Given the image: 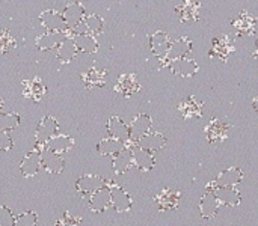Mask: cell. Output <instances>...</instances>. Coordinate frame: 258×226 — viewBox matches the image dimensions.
Segmentation results:
<instances>
[{
	"label": "cell",
	"instance_id": "cell-1",
	"mask_svg": "<svg viewBox=\"0 0 258 226\" xmlns=\"http://www.w3.org/2000/svg\"><path fill=\"white\" fill-rule=\"evenodd\" d=\"M56 134H59V122L56 118L47 115L41 119L36 131H35V145H39V146H44L45 148V143L53 139Z\"/></svg>",
	"mask_w": 258,
	"mask_h": 226
},
{
	"label": "cell",
	"instance_id": "cell-2",
	"mask_svg": "<svg viewBox=\"0 0 258 226\" xmlns=\"http://www.w3.org/2000/svg\"><path fill=\"white\" fill-rule=\"evenodd\" d=\"M109 184H110V181L104 180L100 175H85V177H80L76 181V189L82 195H92L97 190H100V189H103V187H106Z\"/></svg>",
	"mask_w": 258,
	"mask_h": 226
},
{
	"label": "cell",
	"instance_id": "cell-3",
	"mask_svg": "<svg viewBox=\"0 0 258 226\" xmlns=\"http://www.w3.org/2000/svg\"><path fill=\"white\" fill-rule=\"evenodd\" d=\"M133 205V201H132V196L119 186L116 184H110V207L119 213H125V211H130Z\"/></svg>",
	"mask_w": 258,
	"mask_h": 226
},
{
	"label": "cell",
	"instance_id": "cell-4",
	"mask_svg": "<svg viewBox=\"0 0 258 226\" xmlns=\"http://www.w3.org/2000/svg\"><path fill=\"white\" fill-rule=\"evenodd\" d=\"M39 21H41L42 27L47 29V32H68V27L63 21L62 14L54 9H47V11L41 12Z\"/></svg>",
	"mask_w": 258,
	"mask_h": 226
},
{
	"label": "cell",
	"instance_id": "cell-5",
	"mask_svg": "<svg viewBox=\"0 0 258 226\" xmlns=\"http://www.w3.org/2000/svg\"><path fill=\"white\" fill-rule=\"evenodd\" d=\"M151 125H153L151 118L145 113H139L128 125L130 127V142L136 143L139 139H142L144 136L151 133Z\"/></svg>",
	"mask_w": 258,
	"mask_h": 226
},
{
	"label": "cell",
	"instance_id": "cell-6",
	"mask_svg": "<svg viewBox=\"0 0 258 226\" xmlns=\"http://www.w3.org/2000/svg\"><path fill=\"white\" fill-rule=\"evenodd\" d=\"M41 168L48 172V174H62L65 169V160L60 154L51 153L48 149L44 148V151L41 153Z\"/></svg>",
	"mask_w": 258,
	"mask_h": 226
},
{
	"label": "cell",
	"instance_id": "cell-7",
	"mask_svg": "<svg viewBox=\"0 0 258 226\" xmlns=\"http://www.w3.org/2000/svg\"><path fill=\"white\" fill-rule=\"evenodd\" d=\"M219 201L215 195V187L207 189V192L204 193V196L200 201V214L203 219H213L216 216V213L219 211Z\"/></svg>",
	"mask_w": 258,
	"mask_h": 226
},
{
	"label": "cell",
	"instance_id": "cell-8",
	"mask_svg": "<svg viewBox=\"0 0 258 226\" xmlns=\"http://www.w3.org/2000/svg\"><path fill=\"white\" fill-rule=\"evenodd\" d=\"M171 39H169V36H168V33H165V32H162V30H157V32H154L151 36H150V47H151V51H153V54L157 57V59H160V60H163L165 57H166V54H168V50H169V47H171Z\"/></svg>",
	"mask_w": 258,
	"mask_h": 226
},
{
	"label": "cell",
	"instance_id": "cell-9",
	"mask_svg": "<svg viewBox=\"0 0 258 226\" xmlns=\"http://www.w3.org/2000/svg\"><path fill=\"white\" fill-rule=\"evenodd\" d=\"M70 35L68 32H45L42 35H39L35 41V45L38 50L41 51H47V50H56V47L67 39Z\"/></svg>",
	"mask_w": 258,
	"mask_h": 226
},
{
	"label": "cell",
	"instance_id": "cell-10",
	"mask_svg": "<svg viewBox=\"0 0 258 226\" xmlns=\"http://www.w3.org/2000/svg\"><path fill=\"white\" fill-rule=\"evenodd\" d=\"M107 133L109 137L116 139L122 143L130 142V127L119 116H112L107 121Z\"/></svg>",
	"mask_w": 258,
	"mask_h": 226
},
{
	"label": "cell",
	"instance_id": "cell-11",
	"mask_svg": "<svg viewBox=\"0 0 258 226\" xmlns=\"http://www.w3.org/2000/svg\"><path fill=\"white\" fill-rule=\"evenodd\" d=\"M41 169V153L33 149L29 151L24 157L23 162L20 165V172L24 178H32L35 177Z\"/></svg>",
	"mask_w": 258,
	"mask_h": 226
},
{
	"label": "cell",
	"instance_id": "cell-12",
	"mask_svg": "<svg viewBox=\"0 0 258 226\" xmlns=\"http://www.w3.org/2000/svg\"><path fill=\"white\" fill-rule=\"evenodd\" d=\"M62 17H63V21H65L68 30H71L85 18V6L80 2L68 3L62 11Z\"/></svg>",
	"mask_w": 258,
	"mask_h": 226
},
{
	"label": "cell",
	"instance_id": "cell-13",
	"mask_svg": "<svg viewBox=\"0 0 258 226\" xmlns=\"http://www.w3.org/2000/svg\"><path fill=\"white\" fill-rule=\"evenodd\" d=\"M190 50H192V42H190V39H187L186 36H183V38H180V39L171 42V47H169V50H168V54H166V57H165L163 60H165L166 63H169V62H172V60L184 59V57H187V54L190 53Z\"/></svg>",
	"mask_w": 258,
	"mask_h": 226
},
{
	"label": "cell",
	"instance_id": "cell-14",
	"mask_svg": "<svg viewBox=\"0 0 258 226\" xmlns=\"http://www.w3.org/2000/svg\"><path fill=\"white\" fill-rule=\"evenodd\" d=\"M47 88L44 85V82L39 77H33V79H27L23 80V95L32 101H41V98L45 95Z\"/></svg>",
	"mask_w": 258,
	"mask_h": 226
},
{
	"label": "cell",
	"instance_id": "cell-15",
	"mask_svg": "<svg viewBox=\"0 0 258 226\" xmlns=\"http://www.w3.org/2000/svg\"><path fill=\"white\" fill-rule=\"evenodd\" d=\"M112 184V183H110ZM110 184L89 195V208L94 213H103L110 207Z\"/></svg>",
	"mask_w": 258,
	"mask_h": 226
},
{
	"label": "cell",
	"instance_id": "cell-16",
	"mask_svg": "<svg viewBox=\"0 0 258 226\" xmlns=\"http://www.w3.org/2000/svg\"><path fill=\"white\" fill-rule=\"evenodd\" d=\"M82 82L86 89L103 88L107 82V71L103 68H89L86 72H82Z\"/></svg>",
	"mask_w": 258,
	"mask_h": 226
},
{
	"label": "cell",
	"instance_id": "cell-17",
	"mask_svg": "<svg viewBox=\"0 0 258 226\" xmlns=\"http://www.w3.org/2000/svg\"><path fill=\"white\" fill-rule=\"evenodd\" d=\"M130 148H132V156H133V165L139 171H142V172H150L154 168V163H156L153 153H148L145 149H141L136 145H133Z\"/></svg>",
	"mask_w": 258,
	"mask_h": 226
},
{
	"label": "cell",
	"instance_id": "cell-18",
	"mask_svg": "<svg viewBox=\"0 0 258 226\" xmlns=\"http://www.w3.org/2000/svg\"><path fill=\"white\" fill-rule=\"evenodd\" d=\"M243 180V172L240 168H230L218 175L215 180V187H236Z\"/></svg>",
	"mask_w": 258,
	"mask_h": 226
},
{
	"label": "cell",
	"instance_id": "cell-19",
	"mask_svg": "<svg viewBox=\"0 0 258 226\" xmlns=\"http://www.w3.org/2000/svg\"><path fill=\"white\" fill-rule=\"evenodd\" d=\"M168 66H169V69H171L174 74H177V76H180V77H192V76L197 74V71H198V63H197V60L187 59V57L178 59V60H172V62L168 63Z\"/></svg>",
	"mask_w": 258,
	"mask_h": 226
},
{
	"label": "cell",
	"instance_id": "cell-20",
	"mask_svg": "<svg viewBox=\"0 0 258 226\" xmlns=\"http://www.w3.org/2000/svg\"><path fill=\"white\" fill-rule=\"evenodd\" d=\"M135 145L148 153H156L166 145V137L162 133H148L147 136L139 139Z\"/></svg>",
	"mask_w": 258,
	"mask_h": 226
},
{
	"label": "cell",
	"instance_id": "cell-21",
	"mask_svg": "<svg viewBox=\"0 0 258 226\" xmlns=\"http://www.w3.org/2000/svg\"><path fill=\"white\" fill-rule=\"evenodd\" d=\"M133 165V156H132V148L125 146L121 153L112 157V169L116 175L125 174Z\"/></svg>",
	"mask_w": 258,
	"mask_h": 226
},
{
	"label": "cell",
	"instance_id": "cell-22",
	"mask_svg": "<svg viewBox=\"0 0 258 226\" xmlns=\"http://www.w3.org/2000/svg\"><path fill=\"white\" fill-rule=\"evenodd\" d=\"M231 51H233V42L227 35H222V36H218L213 39L212 50H210L212 57H219L222 60H227V57L231 54Z\"/></svg>",
	"mask_w": 258,
	"mask_h": 226
},
{
	"label": "cell",
	"instance_id": "cell-23",
	"mask_svg": "<svg viewBox=\"0 0 258 226\" xmlns=\"http://www.w3.org/2000/svg\"><path fill=\"white\" fill-rule=\"evenodd\" d=\"M215 195L219 204L227 207H237L242 201L240 193L236 190V187H215Z\"/></svg>",
	"mask_w": 258,
	"mask_h": 226
},
{
	"label": "cell",
	"instance_id": "cell-24",
	"mask_svg": "<svg viewBox=\"0 0 258 226\" xmlns=\"http://www.w3.org/2000/svg\"><path fill=\"white\" fill-rule=\"evenodd\" d=\"M77 54V47L73 36H68L56 47V57L60 63H70Z\"/></svg>",
	"mask_w": 258,
	"mask_h": 226
},
{
	"label": "cell",
	"instance_id": "cell-25",
	"mask_svg": "<svg viewBox=\"0 0 258 226\" xmlns=\"http://www.w3.org/2000/svg\"><path fill=\"white\" fill-rule=\"evenodd\" d=\"M74 146V139L68 134H56L53 139H50L45 143V149L56 153V154H63L67 151H70Z\"/></svg>",
	"mask_w": 258,
	"mask_h": 226
},
{
	"label": "cell",
	"instance_id": "cell-26",
	"mask_svg": "<svg viewBox=\"0 0 258 226\" xmlns=\"http://www.w3.org/2000/svg\"><path fill=\"white\" fill-rule=\"evenodd\" d=\"M180 193L178 192H174V190H169V189H165L162 190L157 196H156V202L159 205V210L162 211H168V210H175L178 207V202H180Z\"/></svg>",
	"mask_w": 258,
	"mask_h": 226
},
{
	"label": "cell",
	"instance_id": "cell-27",
	"mask_svg": "<svg viewBox=\"0 0 258 226\" xmlns=\"http://www.w3.org/2000/svg\"><path fill=\"white\" fill-rule=\"evenodd\" d=\"M139 83L135 77V74H122L119 76L118 82H116V86H115V91L116 92H121L124 97H132L133 94H136L139 91Z\"/></svg>",
	"mask_w": 258,
	"mask_h": 226
},
{
	"label": "cell",
	"instance_id": "cell-28",
	"mask_svg": "<svg viewBox=\"0 0 258 226\" xmlns=\"http://www.w3.org/2000/svg\"><path fill=\"white\" fill-rule=\"evenodd\" d=\"M200 8H201V5L195 0H183V3L175 8V11L180 14V20L186 23V21L198 20Z\"/></svg>",
	"mask_w": 258,
	"mask_h": 226
},
{
	"label": "cell",
	"instance_id": "cell-29",
	"mask_svg": "<svg viewBox=\"0 0 258 226\" xmlns=\"http://www.w3.org/2000/svg\"><path fill=\"white\" fill-rule=\"evenodd\" d=\"M124 148H125V143H122L116 139H112V137H106L97 143V153L104 157H113L118 153H121Z\"/></svg>",
	"mask_w": 258,
	"mask_h": 226
},
{
	"label": "cell",
	"instance_id": "cell-30",
	"mask_svg": "<svg viewBox=\"0 0 258 226\" xmlns=\"http://www.w3.org/2000/svg\"><path fill=\"white\" fill-rule=\"evenodd\" d=\"M233 26L240 32V33H248L254 35L255 33V26H257V18H254L248 12H240V15L233 21Z\"/></svg>",
	"mask_w": 258,
	"mask_h": 226
},
{
	"label": "cell",
	"instance_id": "cell-31",
	"mask_svg": "<svg viewBox=\"0 0 258 226\" xmlns=\"http://www.w3.org/2000/svg\"><path fill=\"white\" fill-rule=\"evenodd\" d=\"M73 39L76 42L77 51H82L85 54H92V53H97V50H98V41L92 35L85 33V35L73 36Z\"/></svg>",
	"mask_w": 258,
	"mask_h": 226
},
{
	"label": "cell",
	"instance_id": "cell-32",
	"mask_svg": "<svg viewBox=\"0 0 258 226\" xmlns=\"http://www.w3.org/2000/svg\"><path fill=\"white\" fill-rule=\"evenodd\" d=\"M227 131H228V125L219 119H215L209 124V127L206 128V134H207V139L210 142H219L222 140L225 136H227Z\"/></svg>",
	"mask_w": 258,
	"mask_h": 226
},
{
	"label": "cell",
	"instance_id": "cell-33",
	"mask_svg": "<svg viewBox=\"0 0 258 226\" xmlns=\"http://www.w3.org/2000/svg\"><path fill=\"white\" fill-rule=\"evenodd\" d=\"M201 109H203L201 103H198L194 97H189V98L183 100L181 104H180V112H181L183 118H186V119L201 116L203 115Z\"/></svg>",
	"mask_w": 258,
	"mask_h": 226
},
{
	"label": "cell",
	"instance_id": "cell-34",
	"mask_svg": "<svg viewBox=\"0 0 258 226\" xmlns=\"http://www.w3.org/2000/svg\"><path fill=\"white\" fill-rule=\"evenodd\" d=\"M83 26H85V32L88 35H92V36H97L103 32L104 29V21L100 15L97 14H91V15H86L83 20H82Z\"/></svg>",
	"mask_w": 258,
	"mask_h": 226
},
{
	"label": "cell",
	"instance_id": "cell-35",
	"mask_svg": "<svg viewBox=\"0 0 258 226\" xmlns=\"http://www.w3.org/2000/svg\"><path fill=\"white\" fill-rule=\"evenodd\" d=\"M21 122V118L15 112H6L0 115V131H14Z\"/></svg>",
	"mask_w": 258,
	"mask_h": 226
},
{
	"label": "cell",
	"instance_id": "cell-36",
	"mask_svg": "<svg viewBox=\"0 0 258 226\" xmlns=\"http://www.w3.org/2000/svg\"><path fill=\"white\" fill-rule=\"evenodd\" d=\"M12 48H15V38H14V35L9 30L2 29L0 30V54H5V53L11 51Z\"/></svg>",
	"mask_w": 258,
	"mask_h": 226
},
{
	"label": "cell",
	"instance_id": "cell-37",
	"mask_svg": "<svg viewBox=\"0 0 258 226\" xmlns=\"http://www.w3.org/2000/svg\"><path fill=\"white\" fill-rule=\"evenodd\" d=\"M38 223V216L33 211H24L15 217V225L14 226H36Z\"/></svg>",
	"mask_w": 258,
	"mask_h": 226
},
{
	"label": "cell",
	"instance_id": "cell-38",
	"mask_svg": "<svg viewBox=\"0 0 258 226\" xmlns=\"http://www.w3.org/2000/svg\"><path fill=\"white\" fill-rule=\"evenodd\" d=\"M56 226H82V219L70 211H65L62 217L56 222Z\"/></svg>",
	"mask_w": 258,
	"mask_h": 226
},
{
	"label": "cell",
	"instance_id": "cell-39",
	"mask_svg": "<svg viewBox=\"0 0 258 226\" xmlns=\"http://www.w3.org/2000/svg\"><path fill=\"white\" fill-rule=\"evenodd\" d=\"M15 217L8 207H0V226H14Z\"/></svg>",
	"mask_w": 258,
	"mask_h": 226
},
{
	"label": "cell",
	"instance_id": "cell-40",
	"mask_svg": "<svg viewBox=\"0 0 258 226\" xmlns=\"http://www.w3.org/2000/svg\"><path fill=\"white\" fill-rule=\"evenodd\" d=\"M14 148V139L9 131H0V151H9Z\"/></svg>",
	"mask_w": 258,
	"mask_h": 226
},
{
	"label": "cell",
	"instance_id": "cell-41",
	"mask_svg": "<svg viewBox=\"0 0 258 226\" xmlns=\"http://www.w3.org/2000/svg\"><path fill=\"white\" fill-rule=\"evenodd\" d=\"M252 107H254V110H255V112H258V97L254 98V101H252Z\"/></svg>",
	"mask_w": 258,
	"mask_h": 226
},
{
	"label": "cell",
	"instance_id": "cell-42",
	"mask_svg": "<svg viewBox=\"0 0 258 226\" xmlns=\"http://www.w3.org/2000/svg\"><path fill=\"white\" fill-rule=\"evenodd\" d=\"M2 109H3V100L0 98V115H2Z\"/></svg>",
	"mask_w": 258,
	"mask_h": 226
},
{
	"label": "cell",
	"instance_id": "cell-43",
	"mask_svg": "<svg viewBox=\"0 0 258 226\" xmlns=\"http://www.w3.org/2000/svg\"><path fill=\"white\" fill-rule=\"evenodd\" d=\"M255 57H258V41H257V50H255Z\"/></svg>",
	"mask_w": 258,
	"mask_h": 226
}]
</instances>
